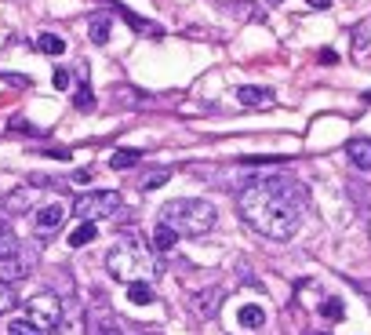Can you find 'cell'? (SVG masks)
<instances>
[{
	"label": "cell",
	"instance_id": "23",
	"mask_svg": "<svg viewBox=\"0 0 371 335\" xmlns=\"http://www.w3.org/2000/svg\"><path fill=\"white\" fill-rule=\"evenodd\" d=\"M171 179V168H161V172H149V175H142L139 179V190L146 194V190H157V186H164Z\"/></svg>",
	"mask_w": 371,
	"mask_h": 335
},
{
	"label": "cell",
	"instance_id": "22",
	"mask_svg": "<svg viewBox=\"0 0 371 335\" xmlns=\"http://www.w3.org/2000/svg\"><path fill=\"white\" fill-rule=\"evenodd\" d=\"M142 160V150H113L109 153V168H131Z\"/></svg>",
	"mask_w": 371,
	"mask_h": 335
},
{
	"label": "cell",
	"instance_id": "3",
	"mask_svg": "<svg viewBox=\"0 0 371 335\" xmlns=\"http://www.w3.org/2000/svg\"><path fill=\"white\" fill-rule=\"evenodd\" d=\"M161 226H171L179 237H204L215 226V204L201 197H179L161 208Z\"/></svg>",
	"mask_w": 371,
	"mask_h": 335
},
{
	"label": "cell",
	"instance_id": "1",
	"mask_svg": "<svg viewBox=\"0 0 371 335\" xmlns=\"http://www.w3.org/2000/svg\"><path fill=\"white\" fill-rule=\"evenodd\" d=\"M306 208V190L291 179H258L237 194V212L255 234L270 241H291Z\"/></svg>",
	"mask_w": 371,
	"mask_h": 335
},
{
	"label": "cell",
	"instance_id": "33",
	"mask_svg": "<svg viewBox=\"0 0 371 335\" xmlns=\"http://www.w3.org/2000/svg\"><path fill=\"white\" fill-rule=\"evenodd\" d=\"M313 335H327V331H313Z\"/></svg>",
	"mask_w": 371,
	"mask_h": 335
},
{
	"label": "cell",
	"instance_id": "24",
	"mask_svg": "<svg viewBox=\"0 0 371 335\" xmlns=\"http://www.w3.org/2000/svg\"><path fill=\"white\" fill-rule=\"evenodd\" d=\"M8 335H44V328H40V324H33L30 317H18V321H11V324H8Z\"/></svg>",
	"mask_w": 371,
	"mask_h": 335
},
{
	"label": "cell",
	"instance_id": "26",
	"mask_svg": "<svg viewBox=\"0 0 371 335\" xmlns=\"http://www.w3.org/2000/svg\"><path fill=\"white\" fill-rule=\"evenodd\" d=\"M15 303H18L15 288H11V284H4V281H0V313H8V310H11Z\"/></svg>",
	"mask_w": 371,
	"mask_h": 335
},
{
	"label": "cell",
	"instance_id": "21",
	"mask_svg": "<svg viewBox=\"0 0 371 335\" xmlns=\"http://www.w3.org/2000/svg\"><path fill=\"white\" fill-rule=\"evenodd\" d=\"M127 299L135 303V306H146V303H153L157 296H153V288H149V284L135 281V284H127Z\"/></svg>",
	"mask_w": 371,
	"mask_h": 335
},
{
	"label": "cell",
	"instance_id": "6",
	"mask_svg": "<svg viewBox=\"0 0 371 335\" xmlns=\"http://www.w3.org/2000/svg\"><path fill=\"white\" fill-rule=\"evenodd\" d=\"M26 310H30V321L40 324V328H55L58 317H62V303L51 296V291H44V296H33V299L26 303Z\"/></svg>",
	"mask_w": 371,
	"mask_h": 335
},
{
	"label": "cell",
	"instance_id": "5",
	"mask_svg": "<svg viewBox=\"0 0 371 335\" xmlns=\"http://www.w3.org/2000/svg\"><path fill=\"white\" fill-rule=\"evenodd\" d=\"M62 222H65V204L55 197V201H48V204H40L37 212H33V229H37V237H55L58 229H62Z\"/></svg>",
	"mask_w": 371,
	"mask_h": 335
},
{
	"label": "cell",
	"instance_id": "17",
	"mask_svg": "<svg viewBox=\"0 0 371 335\" xmlns=\"http://www.w3.org/2000/svg\"><path fill=\"white\" fill-rule=\"evenodd\" d=\"M175 244H179V234H175L171 226H157V229H153V248H157V251H171Z\"/></svg>",
	"mask_w": 371,
	"mask_h": 335
},
{
	"label": "cell",
	"instance_id": "2",
	"mask_svg": "<svg viewBox=\"0 0 371 335\" xmlns=\"http://www.w3.org/2000/svg\"><path fill=\"white\" fill-rule=\"evenodd\" d=\"M106 270L117 281H124V284H135V281L149 284L153 277L161 274V259L149 251L146 241H139V237H117L113 244H109V251H106Z\"/></svg>",
	"mask_w": 371,
	"mask_h": 335
},
{
	"label": "cell",
	"instance_id": "34",
	"mask_svg": "<svg viewBox=\"0 0 371 335\" xmlns=\"http://www.w3.org/2000/svg\"><path fill=\"white\" fill-rule=\"evenodd\" d=\"M270 4H280V0H270Z\"/></svg>",
	"mask_w": 371,
	"mask_h": 335
},
{
	"label": "cell",
	"instance_id": "8",
	"mask_svg": "<svg viewBox=\"0 0 371 335\" xmlns=\"http://www.w3.org/2000/svg\"><path fill=\"white\" fill-rule=\"evenodd\" d=\"M33 255H22V251H18V255H8V259H0V281H4V284H11V281H22V277H26L30 274V270H33Z\"/></svg>",
	"mask_w": 371,
	"mask_h": 335
},
{
	"label": "cell",
	"instance_id": "18",
	"mask_svg": "<svg viewBox=\"0 0 371 335\" xmlns=\"http://www.w3.org/2000/svg\"><path fill=\"white\" fill-rule=\"evenodd\" d=\"M99 237V226H92V222H80L73 234H70V248H84V244H92Z\"/></svg>",
	"mask_w": 371,
	"mask_h": 335
},
{
	"label": "cell",
	"instance_id": "19",
	"mask_svg": "<svg viewBox=\"0 0 371 335\" xmlns=\"http://www.w3.org/2000/svg\"><path fill=\"white\" fill-rule=\"evenodd\" d=\"M109 30H113L109 15H95V18H92V26H87V33H92L95 44H106V40H109Z\"/></svg>",
	"mask_w": 371,
	"mask_h": 335
},
{
	"label": "cell",
	"instance_id": "27",
	"mask_svg": "<svg viewBox=\"0 0 371 335\" xmlns=\"http://www.w3.org/2000/svg\"><path fill=\"white\" fill-rule=\"evenodd\" d=\"M51 84H55V88H58V91H65V88H70V84H73V73H70V70H55Z\"/></svg>",
	"mask_w": 371,
	"mask_h": 335
},
{
	"label": "cell",
	"instance_id": "28",
	"mask_svg": "<svg viewBox=\"0 0 371 335\" xmlns=\"http://www.w3.org/2000/svg\"><path fill=\"white\" fill-rule=\"evenodd\" d=\"M99 335H124V331H120V324H117V321H106V324L99 328Z\"/></svg>",
	"mask_w": 371,
	"mask_h": 335
},
{
	"label": "cell",
	"instance_id": "32",
	"mask_svg": "<svg viewBox=\"0 0 371 335\" xmlns=\"http://www.w3.org/2000/svg\"><path fill=\"white\" fill-rule=\"evenodd\" d=\"M364 102H367V106H371V91H364Z\"/></svg>",
	"mask_w": 371,
	"mask_h": 335
},
{
	"label": "cell",
	"instance_id": "25",
	"mask_svg": "<svg viewBox=\"0 0 371 335\" xmlns=\"http://www.w3.org/2000/svg\"><path fill=\"white\" fill-rule=\"evenodd\" d=\"M342 310H346V306H342V299H327V303L320 306V313H324L327 321H342V317H346Z\"/></svg>",
	"mask_w": 371,
	"mask_h": 335
},
{
	"label": "cell",
	"instance_id": "4",
	"mask_svg": "<svg viewBox=\"0 0 371 335\" xmlns=\"http://www.w3.org/2000/svg\"><path fill=\"white\" fill-rule=\"evenodd\" d=\"M120 208V194L117 190H92V194H80L73 201V215L80 222H99V219H109Z\"/></svg>",
	"mask_w": 371,
	"mask_h": 335
},
{
	"label": "cell",
	"instance_id": "11",
	"mask_svg": "<svg viewBox=\"0 0 371 335\" xmlns=\"http://www.w3.org/2000/svg\"><path fill=\"white\" fill-rule=\"evenodd\" d=\"M218 303H222V288H208V291H201V296H193V306L201 310V317H215Z\"/></svg>",
	"mask_w": 371,
	"mask_h": 335
},
{
	"label": "cell",
	"instance_id": "7",
	"mask_svg": "<svg viewBox=\"0 0 371 335\" xmlns=\"http://www.w3.org/2000/svg\"><path fill=\"white\" fill-rule=\"evenodd\" d=\"M87 331V313L80 310V303H65L62 317L55 324V335H84Z\"/></svg>",
	"mask_w": 371,
	"mask_h": 335
},
{
	"label": "cell",
	"instance_id": "12",
	"mask_svg": "<svg viewBox=\"0 0 371 335\" xmlns=\"http://www.w3.org/2000/svg\"><path fill=\"white\" fill-rule=\"evenodd\" d=\"M237 321H240V328H262V324H266V310L255 306V303H248V306H240Z\"/></svg>",
	"mask_w": 371,
	"mask_h": 335
},
{
	"label": "cell",
	"instance_id": "29",
	"mask_svg": "<svg viewBox=\"0 0 371 335\" xmlns=\"http://www.w3.org/2000/svg\"><path fill=\"white\" fill-rule=\"evenodd\" d=\"M320 62H324V66H335V62H339V55H335L332 48H324V51H320Z\"/></svg>",
	"mask_w": 371,
	"mask_h": 335
},
{
	"label": "cell",
	"instance_id": "31",
	"mask_svg": "<svg viewBox=\"0 0 371 335\" xmlns=\"http://www.w3.org/2000/svg\"><path fill=\"white\" fill-rule=\"evenodd\" d=\"M310 8H332V0H306Z\"/></svg>",
	"mask_w": 371,
	"mask_h": 335
},
{
	"label": "cell",
	"instance_id": "14",
	"mask_svg": "<svg viewBox=\"0 0 371 335\" xmlns=\"http://www.w3.org/2000/svg\"><path fill=\"white\" fill-rule=\"evenodd\" d=\"M73 106H77L80 113H92V110H95V91H92V84H87V77L80 80V88H77V95H73Z\"/></svg>",
	"mask_w": 371,
	"mask_h": 335
},
{
	"label": "cell",
	"instance_id": "30",
	"mask_svg": "<svg viewBox=\"0 0 371 335\" xmlns=\"http://www.w3.org/2000/svg\"><path fill=\"white\" fill-rule=\"evenodd\" d=\"M73 182H84L87 186V182H92V172H87V168H84V172H73Z\"/></svg>",
	"mask_w": 371,
	"mask_h": 335
},
{
	"label": "cell",
	"instance_id": "13",
	"mask_svg": "<svg viewBox=\"0 0 371 335\" xmlns=\"http://www.w3.org/2000/svg\"><path fill=\"white\" fill-rule=\"evenodd\" d=\"M113 11H120V15L127 18V26H131V30H139V33H149V37H161V30H157V26H149V23H146V18H142V15H135V11H127L124 4H113Z\"/></svg>",
	"mask_w": 371,
	"mask_h": 335
},
{
	"label": "cell",
	"instance_id": "10",
	"mask_svg": "<svg viewBox=\"0 0 371 335\" xmlns=\"http://www.w3.org/2000/svg\"><path fill=\"white\" fill-rule=\"evenodd\" d=\"M346 157L353 160V168H360V172H371V139H349Z\"/></svg>",
	"mask_w": 371,
	"mask_h": 335
},
{
	"label": "cell",
	"instance_id": "20",
	"mask_svg": "<svg viewBox=\"0 0 371 335\" xmlns=\"http://www.w3.org/2000/svg\"><path fill=\"white\" fill-rule=\"evenodd\" d=\"M18 237L11 234V229L4 226V222H0V259H8V255H18Z\"/></svg>",
	"mask_w": 371,
	"mask_h": 335
},
{
	"label": "cell",
	"instance_id": "16",
	"mask_svg": "<svg viewBox=\"0 0 371 335\" xmlns=\"http://www.w3.org/2000/svg\"><path fill=\"white\" fill-rule=\"evenodd\" d=\"M37 48H40L44 55H65V40H62L58 33H40V37H37Z\"/></svg>",
	"mask_w": 371,
	"mask_h": 335
},
{
	"label": "cell",
	"instance_id": "15",
	"mask_svg": "<svg viewBox=\"0 0 371 335\" xmlns=\"http://www.w3.org/2000/svg\"><path fill=\"white\" fill-rule=\"evenodd\" d=\"M26 208H33V194H30V190H15V194L4 201V212H11V215H22Z\"/></svg>",
	"mask_w": 371,
	"mask_h": 335
},
{
	"label": "cell",
	"instance_id": "9",
	"mask_svg": "<svg viewBox=\"0 0 371 335\" xmlns=\"http://www.w3.org/2000/svg\"><path fill=\"white\" fill-rule=\"evenodd\" d=\"M237 99H240V106H248V110L273 106V102H277L273 88H255V84H244V88H237Z\"/></svg>",
	"mask_w": 371,
	"mask_h": 335
}]
</instances>
